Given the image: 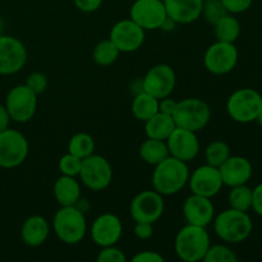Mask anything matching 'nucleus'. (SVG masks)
Listing matches in <instances>:
<instances>
[{
  "label": "nucleus",
  "mask_w": 262,
  "mask_h": 262,
  "mask_svg": "<svg viewBox=\"0 0 262 262\" xmlns=\"http://www.w3.org/2000/svg\"><path fill=\"white\" fill-rule=\"evenodd\" d=\"M230 156V147L228 143L223 142V141H214V142L209 143L207 147L205 148V159H206V164L209 165L219 168L225 160Z\"/></svg>",
  "instance_id": "nucleus-31"
},
{
  "label": "nucleus",
  "mask_w": 262,
  "mask_h": 262,
  "mask_svg": "<svg viewBox=\"0 0 262 262\" xmlns=\"http://www.w3.org/2000/svg\"><path fill=\"white\" fill-rule=\"evenodd\" d=\"M183 215L191 225L206 228L214 220L215 207L211 199L192 193L183 204Z\"/></svg>",
  "instance_id": "nucleus-19"
},
{
  "label": "nucleus",
  "mask_w": 262,
  "mask_h": 262,
  "mask_svg": "<svg viewBox=\"0 0 262 262\" xmlns=\"http://www.w3.org/2000/svg\"><path fill=\"white\" fill-rule=\"evenodd\" d=\"M79 178L91 191H102L107 188L113 181L112 165L104 156L92 154L82 159Z\"/></svg>",
  "instance_id": "nucleus-8"
},
{
  "label": "nucleus",
  "mask_w": 262,
  "mask_h": 262,
  "mask_svg": "<svg viewBox=\"0 0 262 262\" xmlns=\"http://www.w3.org/2000/svg\"><path fill=\"white\" fill-rule=\"evenodd\" d=\"M97 261L99 262H125L127 261V256L124 255L120 248L114 246H107V247H102L100 251L99 256H97Z\"/></svg>",
  "instance_id": "nucleus-36"
},
{
  "label": "nucleus",
  "mask_w": 262,
  "mask_h": 262,
  "mask_svg": "<svg viewBox=\"0 0 262 262\" xmlns=\"http://www.w3.org/2000/svg\"><path fill=\"white\" fill-rule=\"evenodd\" d=\"M219 171L223 179V184L232 188V187L241 186V184H247V182L252 177L253 168L251 161L245 156L230 155L219 166Z\"/></svg>",
  "instance_id": "nucleus-20"
},
{
  "label": "nucleus",
  "mask_w": 262,
  "mask_h": 262,
  "mask_svg": "<svg viewBox=\"0 0 262 262\" xmlns=\"http://www.w3.org/2000/svg\"><path fill=\"white\" fill-rule=\"evenodd\" d=\"M154 227L151 223H136L135 235L138 239H148L152 237Z\"/></svg>",
  "instance_id": "nucleus-40"
},
{
  "label": "nucleus",
  "mask_w": 262,
  "mask_h": 262,
  "mask_svg": "<svg viewBox=\"0 0 262 262\" xmlns=\"http://www.w3.org/2000/svg\"><path fill=\"white\" fill-rule=\"evenodd\" d=\"M251 209L262 216V183L257 184L252 189V207Z\"/></svg>",
  "instance_id": "nucleus-41"
},
{
  "label": "nucleus",
  "mask_w": 262,
  "mask_h": 262,
  "mask_svg": "<svg viewBox=\"0 0 262 262\" xmlns=\"http://www.w3.org/2000/svg\"><path fill=\"white\" fill-rule=\"evenodd\" d=\"M176 72L168 64L154 66L142 78L143 91L159 100L170 96L176 89Z\"/></svg>",
  "instance_id": "nucleus-12"
},
{
  "label": "nucleus",
  "mask_w": 262,
  "mask_h": 262,
  "mask_svg": "<svg viewBox=\"0 0 262 262\" xmlns=\"http://www.w3.org/2000/svg\"><path fill=\"white\" fill-rule=\"evenodd\" d=\"M177 104H178V101H176L174 99H170L169 96L164 97V99L159 100V112L164 113V114L173 115Z\"/></svg>",
  "instance_id": "nucleus-42"
},
{
  "label": "nucleus",
  "mask_w": 262,
  "mask_h": 262,
  "mask_svg": "<svg viewBox=\"0 0 262 262\" xmlns=\"http://www.w3.org/2000/svg\"><path fill=\"white\" fill-rule=\"evenodd\" d=\"M27 61V49L13 36H0V74L9 76L19 72Z\"/></svg>",
  "instance_id": "nucleus-14"
},
{
  "label": "nucleus",
  "mask_w": 262,
  "mask_h": 262,
  "mask_svg": "<svg viewBox=\"0 0 262 262\" xmlns=\"http://www.w3.org/2000/svg\"><path fill=\"white\" fill-rule=\"evenodd\" d=\"M205 262H237L238 256L234 251L224 245H210L206 255L204 257Z\"/></svg>",
  "instance_id": "nucleus-32"
},
{
  "label": "nucleus",
  "mask_w": 262,
  "mask_h": 262,
  "mask_svg": "<svg viewBox=\"0 0 262 262\" xmlns=\"http://www.w3.org/2000/svg\"><path fill=\"white\" fill-rule=\"evenodd\" d=\"M3 31H4V22H3L2 17H0V36L3 35Z\"/></svg>",
  "instance_id": "nucleus-45"
},
{
  "label": "nucleus",
  "mask_w": 262,
  "mask_h": 262,
  "mask_svg": "<svg viewBox=\"0 0 262 262\" xmlns=\"http://www.w3.org/2000/svg\"><path fill=\"white\" fill-rule=\"evenodd\" d=\"M73 2L77 9H79L83 13L96 12L102 4V0H73Z\"/></svg>",
  "instance_id": "nucleus-39"
},
{
  "label": "nucleus",
  "mask_w": 262,
  "mask_h": 262,
  "mask_svg": "<svg viewBox=\"0 0 262 262\" xmlns=\"http://www.w3.org/2000/svg\"><path fill=\"white\" fill-rule=\"evenodd\" d=\"M50 233L48 220L41 215H32L25 220L20 229V237L25 245L30 247H40L46 242Z\"/></svg>",
  "instance_id": "nucleus-22"
},
{
  "label": "nucleus",
  "mask_w": 262,
  "mask_h": 262,
  "mask_svg": "<svg viewBox=\"0 0 262 262\" xmlns=\"http://www.w3.org/2000/svg\"><path fill=\"white\" fill-rule=\"evenodd\" d=\"M10 115L8 113L7 107L4 105H0V132L5 130L7 128H9V123H10Z\"/></svg>",
  "instance_id": "nucleus-43"
},
{
  "label": "nucleus",
  "mask_w": 262,
  "mask_h": 262,
  "mask_svg": "<svg viewBox=\"0 0 262 262\" xmlns=\"http://www.w3.org/2000/svg\"><path fill=\"white\" fill-rule=\"evenodd\" d=\"M210 245V235L206 228L187 224L177 234L174 250L182 261L199 262L204 261Z\"/></svg>",
  "instance_id": "nucleus-3"
},
{
  "label": "nucleus",
  "mask_w": 262,
  "mask_h": 262,
  "mask_svg": "<svg viewBox=\"0 0 262 262\" xmlns=\"http://www.w3.org/2000/svg\"><path fill=\"white\" fill-rule=\"evenodd\" d=\"M239 58L237 46L233 42L216 41L207 48L204 56L205 68L215 76H224L235 68Z\"/></svg>",
  "instance_id": "nucleus-9"
},
{
  "label": "nucleus",
  "mask_w": 262,
  "mask_h": 262,
  "mask_svg": "<svg viewBox=\"0 0 262 262\" xmlns=\"http://www.w3.org/2000/svg\"><path fill=\"white\" fill-rule=\"evenodd\" d=\"M5 107L9 113L10 119L17 123H26L35 115L37 109V95L26 84L15 86L8 92Z\"/></svg>",
  "instance_id": "nucleus-10"
},
{
  "label": "nucleus",
  "mask_w": 262,
  "mask_h": 262,
  "mask_svg": "<svg viewBox=\"0 0 262 262\" xmlns=\"http://www.w3.org/2000/svg\"><path fill=\"white\" fill-rule=\"evenodd\" d=\"M55 235L66 245H78L87 232V222L83 211L77 205L61 206L53 219Z\"/></svg>",
  "instance_id": "nucleus-4"
},
{
  "label": "nucleus",
  "mask_w": 262,
  "mask_h": 262,
  "mask_svg": "<svg viewBox=\"0 0 262 262\" xmlns=\"http://www.w3.org/2000/svg\"><path fill=\"white\" fill-rule=\"evenodd\" d=\"M140 156L146 164L155 166L163 160H165L168 156H170V154H169L166 141L147 137V140L141 143Z\"/></svg>",
  "instance_id": "nucleus-25"
},
{
  "label": "nucleus",
  "mask_w": 262,
  "mask_h": 262,
  "mask_svg": "<svg viewBox=\"0 0 262 262\" xmlns=\"http://www.w3.org/2000/svg\"><path fill=\"white\" fill-rule=\"evenodd\" d=\"M188 184L192 193L209 199L216 196L224 186L219 168H215L209 164L199 166L196 170H193V173L189 174Z\"/></svg>",
  "instance_id": "nucleus-16"
},
{
  "label": "nucleus",
  "mask_w": 262,
  "mask_h": 262,
  "mask_svg": "<svg viewBox=\"0 0 262 262\" xmlns=\"http://www.w3.org/2000/svg\"><path fill=\"white\" fill-rule=\"evenodd\" d=\"M132 113L140 122H146L159 113V99L147 92H140L132 101Z\"/></svg>",
  "instance_id": "nucleus-26"
},
{
  "label": "nucleus",
  "mask_w": 262,
  "mask_h": 262,
  "mask_svg": "<svg viewBox=\"0 0 262 262\" xmlns=\"http://www.w3.org/2000/svg\"><path fill=\"white\" fill-rule=\"evenodd\" d=\"M25 84L38 96V95L43 94L46 91L49 81L48 77L43 73H41V72H33V73H31L27 77V81H26Z\"/></svg>",
  "instance_id": "nucleus-35"
},
{
  "label": "nucleus",
  "mask_w": 262,
  "mask_h": 262,
  "mask_svg": "<svg viewBox=\"0 0 262 262\" xmlns=\"http://www.w3.org/2000/svg\"><path fill=\"white\" fill-rule=\"evenodd\" d=\"M95 151V141L89 133H77L69 140L68 152L78 156L79 159H84L92 155Z\"/></svg>",
  "instance_id": "nucleus-28"
},
{
  "label": "nucleus",
  "mask_w": 262,
  "mask_h": 262,
  "mask_svg": "<svg viewBox=\"0 0 262 262\" xmlns=\"http://www.w3.org/2000/svg\"><path fill=\"white\" fill-rule=\"evenodd\" d=\"M214 230L217 237L227 243H241L247 239L253 229L248 212L228 209L214 217Z\"/></svg>",
  "instance_id": "nucleus-2"
},
{
  "label": "nucleus",
  "mask_w": 262,
  "mask_h": 262,
  "mask_svg": "<svg viewBox=\"0 0 262 262\" xmlns=\"http://www.w3.org/2000/svg\"><path fill=\"white\" fill-rule=\"evenodd\" d=\"M82 166V159L78 156L73 155V154H67V155L61 156L59 160V170L61 171L63 176L69 177H77L79 176Z\"/></svg>",
  "instance_id": "nucleus-34"
},
{
  "label": "nucleus",
  "mask_w": 262,
  "mask_h": 262,
  "mask_svg": "<svg viewBox=\"0 0 262 262\" xmlns=\"http://www.w3.org/2000/svg\"><path fill=\"white\" fill-rule=\"evenodd\" d=\"M177 128L173 115L164 114V113H156L154 117L145 122V132L148 138L166 141V138L171 135Z\"/></svg>",
  "instance_id": "nucleus-24"
},
{
  "label": "nucleus",
  "mask_w": 262,
  "mask_h": 262,
  "mask_svg": "<svg viewBox=\"0 0 262 262\" xmlns=\"http://www.w3.org/2000/svg\"><path fill=\"white\" fill-rule=\"evenodd\" d=\"M164 199L159 192L142 191L132 200L129 212L136 223H154L158 222L164 212Z\"/></svg>",
  "instance_id": "nucleus-11"
},
{
  "label": "nucleus",
  "mask_w": 262,
  "mask_h": 262,
  "mask_svg": "<svg viewBox=\"0 0 262 262\" xmlns=\"http://www.w3.org/2000/svg\"><path fill=\"white\" fill-rule=\"evenodd\" d=\"M168 18L163 0H136L130 7V19L143 30H158Z\"/></svg>",
  "instance_id": "nucleus-13"
},
{
  "label": "nucleus",
  "mask_w": 262,
  "mask_h": 262,
  "mask_svg": "<svg viewBox=\"0 0 262 262\" xmlns=\"http://www.w3.org/2000/svg\"><path fill=\"white\" fill-rule=\"evenodd\" d=\"M120 51L117 46L109 40H104L97 43L94 49V60L97 66L109 67L117 61Z\"/></svg>",
  "instance_id": "nucleus-30"
},
{
  "label": "nucleus",
  "mask_w": 262,
  "mask_h": 262,
  "mask_svg": "<svg viewBox=\"0 0 262 262\" xmlns=\"http://www.w3.org/2000/svg\"><path fill=\"white\" fill-rule=\"evenodd\" d=\"M189 179L187 163L168 156L165 160L155 165L152 173V186L161 196H171L184 188Z\"/></svg>",
  "instance_id": "nucleus-1"
},
{
  "label": "nucleus",
  "mask_w": 262,
  "mask_h": 262,
  "mask_svg": "<svg viewBox=\"0 0 262 262\" xmlns=\"http://www.w3.org/2000/svg\"><path fill=\"white\" fill-rule=\"evenodd\" d=\"M109 38L120 53H133L143 45L145 30L130 18L122 19L113 26Z\"/></svg>",
  "instance_id": "nucleus-15"
},
{
  "label": "nucleus",
  "mask_w": 262,
  "mask_h": 262,
  "mask_svg": "<svg viewBox=\"0 0 262 262\" xmlns=\"http://www.w3.org/2000/svg\"><path fill=\"white\" fill-rule=\"evenodd\" d=\"M222 3L229 14H241L250 9L253 0H222Z\"/></svg>",
  "instance_id": "nucleus-37"
},
{
  "label": "nucleus",
  "mask_w": 262,
  "mask_h": 262,
  "mask_svg": "<svg viewBox=\"0 0 262 262\" xmlns=\"http://www.w3.org/2000/svg\"><path fill=\"white\" fill-rule=\"evenodd\" d=\"M214 33L217 41L234 43L241 35V22L233 14L224 15L214 25Z\"/></svg>",
  "instance_id": "nucleus-27"
},
{
  "label": "nucleus",
  "mask_w": 262,
  "mask_h": 262,
  "mask_svg": "<svg viewBox=\"0 0 262 262\" xmlns=\"http://www.w3.org/2000/svg\"><path fill=\"white\" fill-rule=\"evenodd\" d=\"M28 141L25 136L15 129L0 132V166L13 169L22 165L28 156Z\"/></svg>",
  "instance_id": "nucleus-7"
},
{
  "label": "nucleus",
  "mask_w": 262,
  "mask_h": 262,
  "mask_svg": "<svg viewBox=\"0 0 262 262\" xmlns=\"http://www.w3.org/2000/svg\"><path fill=\"white\" fill-rule=\"evenodd\" d=\"M173 118L177 127L197 133L209 124L211 119V109L204 100L188 97L178 101Z\"/></svg>",
  "instance_id": "nucleus-5"
},
{
  "label": "nucleus",
  "mask_w": 262,
  "mask_h": 262,
  "mask_svg": "<svg viewBox=\"0 0 262 262\" xmlns=\"http://www.w3.org/2000/svg\"><path fill=\"white\" fill-rule=\"evenodd\" d=\"M228 201L232 209L247 212L252 207V189L247 184L232 187Z\"/></svg>",
  "instance_id": "nucleus-29"
},
{
  "label": "nucleus",
  "mask_w": 262,
  "mask_h": 262,
  "mask_svg": "<svg viewBox=\"0 0 262 262\" xmlns=\"http://www.w3.org/2000/svg\"><path fill=\"white\" fill-rule=\"evenodd\" d=\"M123 234L122 220L114 214H102L95 219L91 227V238L100 247L114 246Z\"/></svg>",
  "instance_id": "nucleus-18"
},
{
  "label": "nucleus",
  "mask_w": 262,
  "mask_h": 262,
  "mask_svg": "<svg viewBox=\"0 0 262 262\" xmlns=\"http://www.w3.org/2000/svg\"><path fill=\"white\" fill-rule=\"evenodd\" d=\"M168 18L181 25H188L201 17L204 0H163Z\"/></svg>",
  "instance_id": "nucleus-21"
},
{
  "label": "nucleus",
  "mask_w": 262,
  "mask_h": 262,
  "mask_svg": "<svg viewBox=\"0 0 262 262\" xmlns=\"http://www.w3.org/2000/svg\"><path fill=\"white\" fill-rule=\"evenodd\" d=\"M169 154L173 158L179 159L184 163H189L200 152V141L196 132L177 127L171 135L166 138Z\"/></svg>",
  "instance_id": "nucleus-17"
},
{
  "label": "nucleus",
  "mask_w": 262,
  "mask_h": 262,
  "mask_svg": "<svg viewBox=\"0 0 262 262\" xmlns=\"http://www.w3.org/2000/svg\"><path fill=\"white\" fill-rule=\"evenodd\" d=\"M54 196L60 206H74L81 201V186L76 177L63 176L54 184Z\"/></svg>",
  "instance_id": "nucleus-23"
},
{
  "label": "nucleus",
  "mask_w": 262,
  "mask_h": 262,
  "mask_svg": "<svg viewBox=\"0 0 262 262\" xmlns=\"http://www.w3.org/2000/svg\"><path fill=\"white\" fill-rule=\"evenodd\" d=\"M227 14H229V13L223 5L222 0H204L201 15H204L206 22L210 23L211 26H214L220 18Z\"/></svg>",
  "instance_id": "nucleus-33"
},
{
  "label": "nucleus",
  "mask_w": 262,
  "mask_h": 262,
  "mask_svg": "<svg viewBox=\"0 0 262 262\" xmlns=\"http://www.w3.org/2000/svg\"><path fill=\"white\" fill-rule=\"evenodd\" d=\"M256 122H257V123H258V124H260V125H261V127H262V107H261L260 113H258L257 118H256Z\"/></svg>",
  "instance_id": "nucleus-44"
},
{
  "label": "nucleus",
  "mask_w": 262,
  "mask_h": 262,
  "mask_svg": "<svg viewBox=\"0 0 262 262\" xmlns=\"http://www.w3.org/2000/svg\"><path fill=\"white\" fill-rule=\"evenodd\" d=\"M133 262H164V257L155 251H142L132 257Z\"/></svg>",
  "instance_id": "nucleus-38"
},
{
  "label": "nucleus",
  "mask_w": 262,
  "mask_h": 262,
  "mask_svg": "<svg viewBox=\"0 0 262 262\" xmlns=\"http://www.w3.org/2000/svg\"><path fill=\"white\" fill-rule=\"evenodd\" d=\"M262 107V95L253 89H239L233 92L227 102V112L234 122H256Z\"/></svg>",
  "instance_id": "nucleus-6"
}]
</instances>
